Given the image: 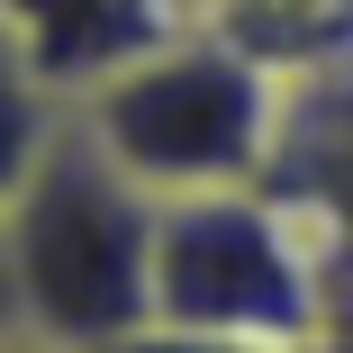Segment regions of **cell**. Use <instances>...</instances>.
Returning a JSON list of instances; mask_svg holds the SVG:
<instances>
[{"instance_id": "5b68a950", "label": "cell", "mask_w": 353, "mask_h": 353, "mask_svg": "<svg viewBox=\"0 0 353 353\" xmlns=\"http://www.w3.org/2000/svg\"><path fill=\"white\" fill-rule=\"evenodd\" d=\"M109 353H335V344H272V335H190V326H145Z\"/></svg>"}, {"instance_id": "7a4b0ae2", "label": "cell", "mask_w": 353, "mask_h": 353, "mask_svg": "<svg viewBox=\"0 0 353 353\" xmlns=\"http://www.w3.org/2000/svg\"><path fill=\"white\" fill-rule=\"evenodd\" d=\"M281 109H290L281 73L254 46H236L227 28H190L163 54L127 63L118 82H100L73 118L127 181H145L154 199H190V190L272 181Z\"/></svg>"}, {"instance_id": "6da1fadb", "label": "cell", "mask_w": 353, "mask_h": 353, "mask_svg": "<svg viewBox=\"0 0 353 353\" xmlns=\"http://www.w3.org/2000/svg\"><path fill=\"white\" fill-rule=\"evenodd\" d=\"M163 199L127 181L73 109L19 91L10 154V335L54 353H109L154 326Z\"/></svg>"}, {"instance_id": "277c9868", "label": "cell", "mask_w": 353, "mask_h": 353, "mask_svg": "<svg viewBox=\"0 0 353 353\" xmlns=\"http://www.w3.org/2000/svg\"><path fill=\"white\" fill-rule=\"evenodd\" d=\"M172 37H190V0H10L19 91L54 109H82L100 82L163 54Z\"/></svg>"}, {"instance_id": "8992f818", "label": "cell", "mask_w": 353, "mask_h": 353, "mask_svg": "<svg viewBox=\"0 0 353 353\" xmlns=\"http://www.w3.org/2000/svg\"><path fill=\"white\" fill-rule=\"evenodd\" d=\"M10 353H54V344H28V335H10Z\"/></svg>"}, {"instance_id": "3957f363", "label": "cell", "mask_w": 353, "mask_h": 353, "mask_svg": "<svg viewBox=\"0 0 353 353\" xmlns=\"http://www.w3.org/2000/svg\"><path fill=\"white\" fill-rule=\"evenodd\" d=\"M154 326L190 335H272V344H335V254L317 208L245 190L163 199L154 236Z\"/></svg>"}]
</instances>
